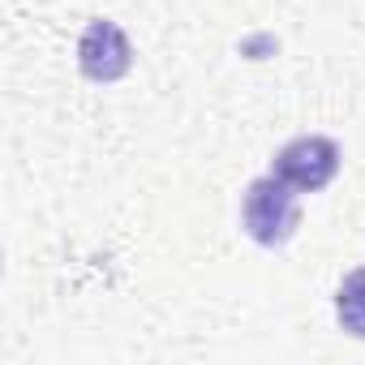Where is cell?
<instances>
[{
    "label": "cell",
    "instance_id": "1",
    "mask_svg": "<svg viewBox=\"0 0 365 365\" xmlns=\"http://www.w3.org/2000/svg\"><path fill=\"white\" fill-rule=\"evenodd\" d=\"M241 220H245V232L258 241V245H284L292 232H297V190L288 180H279L275 172L254 180L245 190V207H241Z\"/></svg>",
    "mask_w": 365,
    "mask_h": 365
},
{
    "label": "cell",
    "instance_id": "2",
    "mask_svg": "<svg viewBox=\"0 0 365 365\" xmlns=\"http://www.w3.org/2000/svg\"><path fill=\"white\" fill-rule=\"evenodd\" d=\"M271 172L279 180H288L297 194H318L322 185H331V176L339 172V146L331 138H297V142H288L275 155Z\"/></svg>",
    "mask_w": 365,
    "mask_h": 365
},
{
    "label": "cell",
    "instance_id": "3",
    "mask_svg": "<svg viewBox=\"0 0 365 365\" xmlns=\"http://www.w3.org/2000/svg\"><path fill=\"white\" fill-rule=\"evenodd\" d=\"M78 65H82V73H86L91 82H116V78L129 73L133 48H129L125 31H120L116 22H103V18H99V22L86 26V35H82V43H78Z\"/></svg>",
    "mask_w": 365,
    "mask_h": 365
},
{
    "label": "cell",
    "instance_id": "4",
    "mask_svg": "<svg viewBox=\"0 0 365 365\" xmlns=\"http://www.w3.org/2000/svg\"><path fill=\"white\" fill-rule=\"evenodd\" d=\"M335 314H339V327L356 339H365V267L348 271L339 292H335Z\"/></svg>",
    "mask_w": 365,
    "mask_h": 365
}]
</instances>
